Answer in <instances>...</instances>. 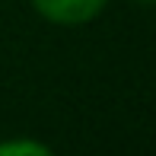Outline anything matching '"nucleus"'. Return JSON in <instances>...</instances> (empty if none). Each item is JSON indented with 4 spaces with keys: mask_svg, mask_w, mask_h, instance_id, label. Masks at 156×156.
Segmentation results:
<instances>
[{
    "mask_svg": "<svg viewBox=\"0 0 156 156\" xmlns=\"http://www.w3.org/2000/svg\"><path fill=\"white\" fill-rule=\"evenodd\" d=\"M108 0H32V6L41 13L45 19L58 26H80L96 19L99 13L105 10Z\"/></svg>",
    "mask_w": 156,
    "mask_h": 156,
    "instance_id": "obj_1",
    "label": "nucleus"
},
{
    "mask_svg": "<svg viewBox=\"0 0 156 156\" xmlns=\"http://www.w3.org/2000/svg\"><path fill=\"white\" fill-rule=\"evenodd\" d=\"M45 144H35V140H3L0 144V156H48Z\"/></svg>",
    "mask_w": 156,
    "mask_h": 156,
    "instance_id": "obj_2",
    "label": "nucleus"
},
{
    "mask_svg": "<svg viewBox=\"0 0 156 156\" xmlns=\"http://www.w3.org/2000/svg\"><path fill=\"white\" fill-rule=\"evenodd\" d=\"M137 3H156V0H137Z\"/></svg>",
    "mask_w": 156,
    "mask_h": 156,
    "instance_id": "obj_3",
    "label": "nucleus"
}]
</instances>
